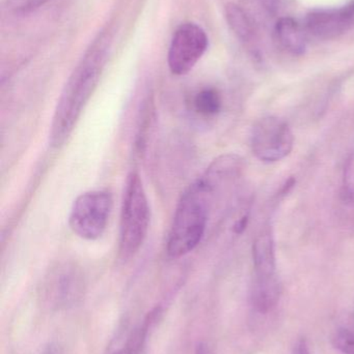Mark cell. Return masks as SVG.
Here are the masks:
<instances>
[{
  "instance_id": "52a82bcc",
  "label": "cell",
  "mask_w": 354,
  "mask_h": 354,
  "mask_svg": "<svg viewBox=\"0 0 354 354\" xmlns=\"http://www.w3.org/2000/svg\"><path fill=\"white\" fill-rule=\"evenodd\" d=\"M209 45L207 33L197 23L181 24L175 31L168 54L170 72L176 76L188 74L206 53Z\"/></svg>"
},
{
  "instance_id": "8992f818",
  "label": "cell",
  "mask_w": 354,
  "mask_h": 354,
  "mask_svg": "<svg viewBox=\"0 0 354 354\" xmlns=\"http://www.w3.org/2000/svg\"><path fill=\"white\" fill-rule=\"evenodd\" d=\"M251 151L264 163H276L290 155L294 136L288 122L266 116L256 122L251 132Z\"/></svg>"
},
{
  "instance_id": "ac0fdd59",
  "label": "cell",
  "mask_w": 354,
  "mask_h": 354,
  "mask_svg": "<svg viewBox=\"0 0 354 354\" xmlns=\"http://www.w3.org/2000/svg\"><path fill=\"white\" fill-rule=\"evenodd\" d=\"M293 354H309L308 344L305 339H301L295 345L294 353Z\"/></svg>"
},
{
  "instance_id": "9a60e30c",
  "label": "cell",
  "mask_w": 354,
  "mask_h": 354,
  "mask_svg": "<svg viewBox=\"0 0 354 354\" xmlns=\"http://www.w3.org/2000/svg\"><path fill=\"white\" fill-rule=\"evenodd\" d=\"M334 345L344 354H354V333L348 330H340L334 337Z\"/></svg>"
},
{
  "instance_id": "30bf717a",
  "label": "cell",
  "mask_w": 354,
  "mask_h": 354,
  "mask_svg": "<svg viewBox=\"0 0 354 354\" xmlns=\"http://www.w3.org/2000/svg\"><path fill=\"white\" fill-rule=\"evenodd\" d=\"M276 39L281 47L292 55H303L307 50V31L295 19L283 17L276 22Z\"/></svg>"
},
{
  "instance_id": "3957f363",
  "label": "cell",
  "mask_w": 354,
  "mask_h": 354,
  "mask_svg": "<svg viewBox=\"0 0 354 354\" xmlns=\"http://www.w3.org/2000/svg\"><path fill=\"white\" fill-rule=\"evenodd\" d=\"M151 222L149 200L141 176L131 172L127 177L121 209L118 253L130 259L143 247Z\"/></svg>"
},
{
  "instance_id": "d6986e66",
  "label": "cell",
  "mask_w": 354,
  "mask_h": 354,
  "mask_svg": "<svg viewBox=\"0 0 354 354\" xmlns=\"http://www.w3.org/2000/svg\"><path fill=\"white\" fill-rule=\"evenodd\" d=\"M195 354H209L208 353L207 346L203 343H200L197 346V351H195Z\"/></svg>"
},
{
  "instance_id": "ffe728a7",
  "label": "cell",
  "mask_w": 354,
  "mask_h": 354,
  "mask_svg": "<svg viewBox=\"0 0 354 354\" xmlns=\"http://www.w3.org/2000/svg\"><path fill=\"white\" fill-rule=\"evenodd\" d=\"M266 6H269L270 8H274L276 4L278 3V0H263Z\"/></svg>"
},
{
  "instance_id": "7a4b0ae2",
  "label": "cell",
  "mask_w": 354,
  "mask_h": 354,
  "mask_svg": "<svg viewBox=\"0 0 354 354\" xmlns=\"http://www.w3.org/2000/svg\"><path fill=\"white\" fill-rule=\"evenodd\" d=\"M215 192L203 174L181 196L166 241V252L170 258L183 257L201 243L207 230L210 206Z\"/></svg>"
},
{
  "instance_id": "277c9868",
  "label": "cell",
  "mask_w": 354,
  "mask_h": 354,
  "mask_svg": "<svg viewBox=\"0 0 354 354\" xmlns=\"http://www.w3.org/2000/svg\"><path fill=\"white\" fill-rule=\"evenodd\" d=\"M112 205V195L106 189L81 194L69 214L71 230L85 241L100 239L105 232Z\"/></svg>"
},
{
  "instance_id": "8fae6325",
  "label": "cell",
  "mask_w": 354,
  "mask_h": 354,
  "mask_svg": "<svg viewBox=\"0 0 354 354\" xmlns=\"http://www.w3.org/2000/svg\"><path fill=\"white\" fill-rule=\"evenodd\" d=\"M281 285L276 276L256 278L251 291V301L256 311L267 313L276 307L281 297Z\"/></svg>"
},
{
  "instance_id": "6da1fadb",
  "label": "cell",
  "mask_w": 354,
  "mask_h": 354,
  "mask_svg": "<svg viewBox=\"0 0 354 354\" xmlns=\"http://www.w3.org/2000/svg\"><path fill=\"white\" fill-rule=\"evenodd\" d=\"M112 41L109 31L99 33L67 80L50 127L49 143L52 149H62L68 142L103 74Z\"/></svg>"
},
{
  "instance_id": "5bb4252c",
  "label": "cell",
  "mask_w": 354,
  "mask_h": 354,
  "mask_svg": "<svg viewBox=\"0 0 354 354\" xmlns=\"http://www.w3.org/2000/svg\"><path fill=\"white\" fill-rule=\"evenodd\" d=\"M52 0H6L4 10L15 17L33 14Z\"/></svg>"
},
{
  "instance_id": "4fadbf2b",
  "label": "cell",
  "mask_w": 354,
  "mask_h": 354,
  "mask_svg": "<svg viewBox=\"0 0 354 354\" xmlns=\"http://www.w3.org/2000/svg\"><path fill=\"white\" fill-rule=\"evenodd\" d=\"M224 17L231 30L242 43H249L255 37V25L245 10L236 3H228Z\"/></svg>"
},
{
  "instance_id": "e0dca14e",
  "label": "cell",
  "mask_w": 354,
  "mask_h": 354,
  "mask_svg": "<svg viewBox=\"0 0 354 354\" xmlns=\"http://www.w3.org/2000/svg\"><path fill=\"white\" fill-rule=\"evenodd\" d=\"M343 193L349 201H354V156L347 161L344 172V185Z\"/></svg>"
},
{
  "instance_id": "5b68a950",
  "label": "cell",
  "mask_w": 354,
  "mask_h": 354,
  "mask_svg": "<svg viewBox=\"0 0 354 354\" xmlns=\"http://www.w3.org/2000/svg\"><path fill=\"white\" fill-rule=\"evenodd\" d=\"M85 281L78 266L64 262L52 268L42 284V297L53 310H68L82 301Z\"/></svg>"
},
{
  "instance_id": "7c38bea8",
  "label": "cell",
  "mask_w": 354,
  "mask_h": 354,
  "mask_svg": "<svg viewBox=\"0 0 354 354\" xmlns=\"http://www.w3.org/2000/svg\"><path fill=\"white\" fill-rule=\"evenodd\" d=\"M189 110L202 118H212L222 107V95L218 89L206 87L193 93L188 102Z\"/></svg>"
},
{
  "instance_id": "9c48e42d",
  "label": "cell",
  "mask_w": 354,
  "mask_h": 354,
  "mask_svg": "<svg viewBox=\"0 0 354 354\" xmlns=\"http://www.w3.org/2000/svg\"><path fill=\"white\" fill-rule=\"evenodd\" d=\"M254 266L256 278H272L276 276V249L274 236L269 229H264L253 245Z\"/></svg>"
},
{
  "instance_id": "ba28073f",
  "label": "cell",
  "mask_w": 354,
  "mask_h": 354,
  "mask_svg": "<svg viewBox=\"0 0 354 354\" xmlns=\"http://www.w3.org/2000/svg\"><path fill=\"white\" fill-rule=\"evenodd\" d=\"M354 26V1L340 8H318L307 15L305 28L316 39L330 41L348 32Z\"/></svg>"
},
{
  "instance_id": "2e32d148",
  "label": "cell",
  "mask_w": 354,
  "mask_h": 354,
  "mask_svg": "<svg viewBox=\"0 0 354 354\" xmlns=\"http://www.w3.org/2000/svg\"><path fill=\"white\" fill-rule=\"evenodd\" d=\"M143 345V341L141 340V336H139L136 330L127 338L126 342L122 346L118 347V349H114L109 354H137L141 351Z\"/></svg>"
}]
</instances>
